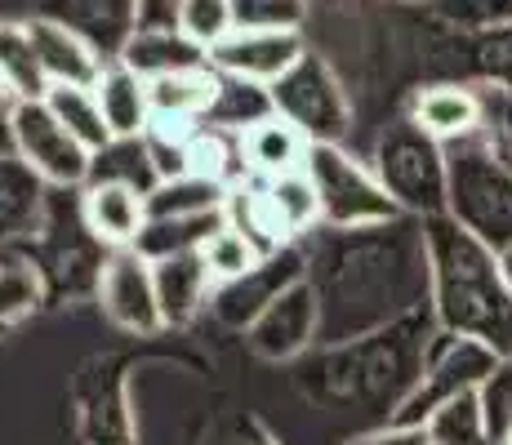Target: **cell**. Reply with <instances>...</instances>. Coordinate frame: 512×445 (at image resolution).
<instances>
[{
  "label": "cell",
  "instance_id": "obj_14",
  "mask_svg": "<svg viewBox=\"0 0 512 445\" xmlns=\"http://www.w3.org/2000/svg\"><path fill=\"white\" fill-rule=\"evenodd\" d=\"M321 343V308H317V290L303 276L299 285L281 294L259 321L245 330V348L263 361H299Z\"/></svg>",
  "mask_w": 512,
  "mask_h": 445
},
{
  "label": "cell",
  "instance_id": "obj_35",
  "mask_svg": "<svg viewBox=\"0 0 512 445\" xmlns=\"http://www.w3.org/2000/svg\"><path fill=\"white\" fill-rule=\"evenodd\" d=\"M232 23L245 32H299L308 0H228Z\"/></svg>",
  "mask_w": 512,
  "mask_h": 445
},
{
  "label": "cell",
  "instance_id": "obj_19",
  "mask_svg": "<svg viewBox=\"0 0 512 445\" xmlns=\"http://www.w3.org/2000/svg\"><path fill=\"white\" fill-rule=\"evenodd\" d=\"M81 214H85V227L107 250H134L139 232L147 227V196L125 183H85Z\"/></svg>",
  "mask_w": 512,
  "mask_h": 445
},
{
  "label": "cell",
  "instance_id": "obj_37",
  "mask_svg": "<svg viewBox=\"0 0 512 445\" xmlns=\"http://www.w3.org/2000/svg\"><path fill=\"white\" fill-rule=\"evenodd\" d=\"M472 67L486 85H499L512 94V27L472 36Z\"/></svg>",
  "mask_w": 512,
  "mask_h": 445
},
{
  "label": "cell",
  "instance_id": "obj_21",
  "mask_svg": "<svg viewBox=\"0 0 512 445\" xmlns=\"http://www.w3.org/2000/svg\"><path fill=\"white\" fill-rule=\"evenodd\" d=\"M156 276V303H161V321L165 330H183L196 321V312L210 308L214 281L205 272L201 254H174V259L152 263Z\"/></svg>",
  "mask_w": 512,
  "mask_h": 445
},
{
  "label": "cell",
  "instance_id": "obj_27",
  "mask_svg": "<svg viewBox=\"0 0 512 445\" xmlns=\"http://www.w3.org/2000/svg\"><path fill=\"white\" fill-rule=\"evenodd\" d=\"M187 174L214 178V183H223V187H236L241 178H250V170H245L241 134L201 121L196 125V134H192V143H187Z\"/></svg>",
  "mask_w": 512,
  "mask_h": 445
},
{
  "label": "cell",
  "instance_id": "obj_1",
  "mask_svg": "<svg viewBox=\"0 0 512 445\" xmlns=\"http://www.w3.org/2000/svg\"><path fill=\"white\" fill-rule=\"evenodd\" d=\"M308 285L317 290L321 343H348L432 308V259L423 219L379 227H321L308 250Z\"/></svg>",
  "mask_w": 512,
  "mask_h": 445
},
{
  "label": "cell",
  "instance_id": "obj_39",
  "mask_svg": "<svg viewBox=\"0 0 512 445\" xmlns=\"http://www.w3.org/2000/svg\"><path fill=\"white\" fill-rule=\"evenodd\" d=\"M481 410H486L495 445H504L512 437V356H499L495 374H490L486 388H481Z\"/></svg>",
  "mask_w": 512,
  "mask_h": 445
},
{
  "label": "cell",
  "instance_id": "obj_36",
  "mask_svg": "<svg viewBox=\"0 0 512 445\" xmlns=\"http://www.w3.org/2000/svg\"><path fill=\"white\" fill-rule=\"evenodd\" d=\"M232 5L228 0H183V14H179V32L187 41H196L201 49H214L223 36L232 32Z\"/></svg>",
  "mask_w": 512,
  "mask_h": 445
},
{
  "label": "cell",
  "instance_id": "obj_32",
  "mask_svg": "<svg viewBox=\"0 0 512 445\" xmlns=\"http://www.w3.org/2000/svg\"><path fill=\"white\" fill-rule=\"evenodd\" d=\"M223 76V72H219ZM277 112L272 107V89L268 85H254V81H236V76H223L219 85V98H214L210 116L205 125H219V130H232V134H245L250 125L268 121Z\"/></svg>",
  "mask_w": 512,
  "mask_h": 445
},
{
  "label": "cell",
  "instance_id": "obj_23",
  "mask_svg": "<svg viewBox=\"0 0 512 445\" xmlns=\"http://www.w3.org/2000/svg\"><path fill=\"white\" fill-rule=\"evenodd\" d=\"M116 63H125L130 72H139L143 81L170 72H192V67H210V49L187 41L183 32H130L121 41Z\"/></svg>",
  "mask_w": 512,
  "mask_h": 445
},
{
  "label": "cell",
  "instance_id": "obj_18",
  "mask_svg": "<svg viewBox=\"0 0 512 445\" xmlns=\"http://www.w3.org/2000/svg\"><path fill=\"white\" fill-rule=\"evenodd\" d=\"M410 121L446 147L464 143V138H477L481 125H486V98H481V89H472V85L441 81V85H428L415 94Z\"/></svg>",
  "mask_w": 512,
  "mask_h": 445
},
{
  "label": "cell",
  "instance_id": "obj_43",
  "mask_svg": "<svg viewBox=\"0 0 512 445\" xmlns=\"http://www.w3.org/2000/svg\"><path fill=\"white\" fill-rule=\"evenodd\" d=\"M499 263H504V276H508V285H512V250L499 254Z\"/></svg>",
  "mask_w": 512,
  "mask_h": 445
},
{
  "label": "cell",
  "instance_id": "obj_5",
  "mask_svg": "<svg viewBox=\"0 0 512 445\" xmlns=\"http://www.w3.org/2000/svg\"><path fill=\"white\" fill-rule=\"evenodd\" d=\"M63 196L67 192H58L54 201H49V219L41 227V236L27 241L23 250H14L41 272L45 303H67V299H81V294H98L103 267L112 259V250L85 227L81 196H76L72 205H67Z\"/></svg>",
  "mask_w": 512,
  "mask_h": 445
},
{
  "label": "cell",
  "instance_id": "obj_8",
  "mask_svg": "<svg viewBox=\"0 0 512 445\" xmlns=\"http://www.w3.org/2000/svg\"><path fill=\"white\" fill-rule=\"evenodd\" d=\"M495 365H499V352H490L486 343L464 339V334H450V330H437L415 392L406 397V405L397 410L392 423H401V428H423L441 405L486 388V379L495 374Z\"/></svg>",
  "mask_w": 512,
  "mask_h": 445
},
{
  "label": "cell",
  "instance_id": "obj_15",
  "mask_svg": "<svg viewBox=\"0 0 512 445\" xmlns=\"http://www.w3.org/2000/svg\"><path fill=\"white\" fill-rule=\"evenodd\" d=\"M76 419L85 445H130L134 423L125 405V374L112 361H94L76 379Z\"/></svg>",
  "mask_w": 512,
  "mask_h": 445
},
{
  "label": "cell",
  "instance_id": "obj_16",
  "mask_svg": "<svg viewBox=\"0 0 512 445\" xmlns=\"http://www.w3.org/2000/svg\"><path fill=\"white\" fill-rule=\"evenodd\" d=\"M303 58L299 32H245L232 27L219 45L210 49V67L236 81H254V85H272L290 72Z\"/></svg>",
  "mask_w": 512,
  "mask_h": 445
},
{
  "label": "cell",
  "instance_id": "obj_34",
  "mask_svg": "<svg viewBox=\"0 0 512 445\" xmlns=\"http://www.w3.org/2000/svg\"><path fill=\"white\" fill-rule=\"evenodd\" d=\"M196 254H201V263H205V272H210L214 285L236 281V276H245L250 267H259V259H263L259 245H254L250 236H245L241 227H232V223H223Z\"/></svg>",
  "mask_w": 512,
  "mask_h": 445
},
{
  "label": "cell",
  "instance_id": "obj_9",
  "mask_svg": "<svg viewBox=\"0 0 512 445\" xmlns=\"http://www.w3.org/2000/svg\"><path fill=\"white\" fill-rule=\"evenodd\" d=\"M308 178L321 201V227H379L401 219L397 201L383 192L379 174L352 161L343 147H312L308 152Z\"/></svg>",
  "mask_w": 512,
  "mask_h": 445
},
{
  "label": "cell",
  "instance_id": "obj_12",
  "mask_svg": "<svg viewBox=\"0 0 512 445\" xmlns=\"http://www.w3.org/2000/svg\"><path fill=\"white\" fill-rule=\"evenodd\" d=\"M303 276H308V250H303V245H285L277 254H263L259 267H250L245 276H236L228 285H214L210 316L223 330L245 334L290 285H299Z\"/></svg>",
  "mask_w": 512,
  "mask_h": 445
},
{
  "label": "cell",
  "instance_id": "obj_10",
  "mask_svg": "<svg viewBox=\"0 0 512 445\" xmlns=\"http://www.w3.org/2000/svg\"><path fill=\"white\" fill-rule=\"evenodd\" d=\"M268 89H272L277 116L299 125L312 147H339L343 134L352 130V103L321 54L303 49L299 63H294L281 81H272Z\"/></svg>",
  "mask_w": 512,
  "mask_h": 445
},
{
  "label": "cell",
  "instance_id": "obj_3",
  "mask_svg": "<svg viewBox=\"0 0 512 445\" xmlns=\"http://www.w3.org/2000/svg\"><path fill=\"white\" fill-rule=\"evenodd\" d=\"M432 259V316L441 330L512 356V285L490 245L464 232L450 214L423 219Z\"/></svg>",
  "mask_w": 512,
  "mask_h": 445
},
{
  "label": "cell",
  "instance_id": "obj_13",
  "mask_svg": "<svg viewBox=\"0 0 512 445\" xmlns=\"http://www.w3.org/2000/svg\"><path fill=\"white\" fill-rule=\"evenodd\" d=\"M94 299L107 321H112L116 330L134 334V339H152V334L165 330L161 303H156L152 263H147L139 250H112Z\"/></svg>",
  "mask_w": 512,
  "mask_h": 445
},
{
  "label": "cell",
  "instance_id": "obj_24",
  "mask_svg": "<svg viewBox=\"0 0 512 445\" xmlns=\"http://www.w3.org/2000/svg\"><path fill=\"white\" fill-rule=\"evenodd\" d=\"M94 94H98V103H103L112 138H139L147 125H152V94H147V81L139 72H130L125 63L103 67Z\"/></svg>",
  "mask_w": 512,
  "mask_h": 445
},
{
  "label": "cell",
  "instance_id": "obj_41",
  "mask_svg": "<svg viewBox=\"0 0 512 445\" xmlns=\"http://www.w3.org/2000/svg\"><path fill=\"white\" fill-rule=\"evenodd\" d=\"M348 445H428V432L423 428H401V423H383V428L357 432Z\"/></svg>",
  "mask_w": 512,
  "mask_h": 445
},
{
  "label": "cell",
  "instance_id": "obj_4",
  "mask_svg": "<svg viewBox=\"0 0 512 445\" xmlns=\"http://www.w3.org/2000/svg\"><path fill=\"white\" fill-rule=\"evenodd\" d=\"M450 201L446 214L495 254L512 250V165L486 138H464L446 147Z\"/></svg>",
  "mask_w": 512,
  "mask_h": 445
},
{
  "label": "cell",
  "instance_id": "obj_6",
  "mask_svg": "<svg viewBox=\"0 0 512 445\" xmlns=\"http://www.w3.org/2000/svg\"><path fill=\"white\" fill-rule=\"evenodd\" d=\"M370 170L379 174L383 192L397 201L401 214H410V219H437V214H446V201H450L446 143L423 134L410 116L379 134Z\"/></svg>",
  "mask_w": 512,
  "mask_h": 445
},
{
  "label": "cell",
  "instance_id": "obj_2",
  "mask_svg": "<svg viewBox=\"0 0 512 445\" xmlns=\"http://www.w3.org/2000/svg\"><path fill=\"white\" fill-rule=\"evenodd\" d=\"M437 330L441 325L432 308H423L374 334H361V339L312 348L308 356H299L294 383L312 405L352 414L361 432L383 428L397 419V410L415 392Z\"/></svg>",
  "mask_w": 512,
  "mask_h": 445
},
{
  "label": "cell",
  "instance_id": "obj_31",
  "mask_svg": "<svg viewBox=\"0 0 512 445\" xmlns=\"http://www.w3.org/2000/svg\"><path fill=\"white\" fill-rule=\"evenodd\" d=\"M0 76L14 89L18 98H45L49 94V76L36 58L32 32L27 23H0Z\"/></svg>",
  "mask_w": 512,
  "mask_h": 445
},
{
  "label": "cell",
  "instance_id": "obj_28",
  "mask_svg": "<svg viewBox=\"0 0 512 445\" xmlns=\"http://www.w3.org/2000/svg\"><path fill=\"white\" fill-rule=\"evenodd\" d=\"M223 223H228V210L196 214V219H147V227L139 232V241H134V250H139L147 263L174 259V254H196Z\"/></svg>",
  "mask_w": 512,
  "mask_h": 445
},
{
  "label": "cell",
  "instance_id": "obj_11",
  "mask_svg": "<svg viewBox=\"0 0 512 445\" xmlns=\"http://www.w3.org/2000/svg\"><path fill=\"white\" fill-rule=\"evenodd\" d=\"M14 156L27 161L36 174L58 192H76L90 183L94 152L81 143L54 112L45 98H23L14 112Z\"/></svg>",
  "mask_w": 512,
  "mask_h": 445
},
{
  "label": "cell",
  "instance_id": "obj_22",
  "mask_svg": "<svg viewBox=\"0 0 512 445\" xmlns=\"http://www.w3.org/2000/svg\"><path fill=\"white\" fill-rule=\"evenodd\" d=\"M241 143H245V170L259 178H281V174L308 170V152H312L308 134L277 112H272L268 121L250 125V130L241 134Z\"/></svg>",
  "mask_w": 512,
  "mask_h": 445
},
{
  "label": "cell",
  "instance_id": "obj_38",
  "mask_svg": "<svg viewBox=\"0 0 512 445\" xmlns=\"http://www.w3.org/2000/svg\"><path fill=\"white\" fill-rule=\"evenodd\" d=\"M437 14L464 32H499L512 27V0H437Z\"/></svg>",
  "mask_w": 512,
  "mask_h": 445
},
{
  "label": "cell",
  "instance_id": "obj_7",
  "mask_svg": "<svg viewBox=\"0 0 512 445\" xmlns=\"http://www.w3.org/2000/svg\"><path fill=\"white\" fill-rule=\"evenodd\" d=\"M228 223L241 227L263 254L299 245L321 227V201L308 170L281 178H241L228 196Z\"/></svg>",
  "mask_w": 512,
  "mask_h": 445
},
{
  "label": "cell",
  "instance_id": "obj_26",
  "mask_svg": "<svg viewBox=\"0 0 512 445\" xmlns=\"http://www.w3.org/2000/svg\"><path fill=\"white\" fill-rule=\"evenodd\" d=\"M232 187L214 183L201 174H174L147 192V219H196V214L228 210Z\"/></svg>",
  "mask_w": 512,
  "mask_h": 445
},
{
  "label": "cell",
  "instance_id": "obj_42",
  "mask_svg": "<svg viewBox=\"0 0 512 445\" xmlns=\"http://www.w3.org/2000/svg\"><path fill=\"white\" fill-rule=\"evenodd\" d=\"M18 103H23V98L5 85V76H0V156L14 152V112H18Z\"/></svg>",
  "mask_w": 512,
  "mask_h": 445
},
{
  "label": "cell",
  "instance_id": "obj_29",
  "mask_svg": "<svg viewBox=\"0 0 512 445\" xmlns=\"http://www.w3.org/2000/svg\"><path fill=\"white\" fill-rule=\"evenodd\" d=\"M90 183H125L134 192H152L161 178H156L152 152H147L143 134L139 138H112L107 147H98L90 161Z\"/></svg>",
  "mask_w": 512,
  "mask_h": 445
},
{
  "label": "cell",
  "instance_id": "obj_25",
  "mask_svg": "<svg viewBox=\"0 0 512 445\" xmlns=\"http://www.w3.org/2000/svg\"><path fill=\"white\" fill-rule=\"evenodd\" d=\"M223 76L214 67H192V72H170L147 81L152 94V116L156 121H205L219 98Z\"/></svg>",
  "mask_w": 512,
  "mask_h": 445
},
{
  "label": "cell",
  "instance_id": "obj_33",
  "mask_svg": "<svg viewBox=\"0 0 512 445\" xmlns=\"http://www.w3.org/2000/svg\"><path fill=\"white\" fill-rule=\"evenodd\" d=\"M45 303V281L23 254H0V330L27 321Z\"/></svg>",
  "mask_w": 512,
  "mask_h": 445
},
{
  "label": "cell",
  "instance_id": "obj_20",
  "mask_svg": "<svg viewBox=\"0 0 512 445\" xmlns=\"http://www.w3.org/2000/svg\"><path fill=\"white\" fill-rule=\"evenodd\" d=\"M36 58H41L49 85H98L103 76V58L94 54V45L81 32H72L58 18H27Z\"/></svg>",
  "mask_w": 512,
  "mask_h": 445
},
{
  "label": "cell",
  "instance_id": "obj_30",
  "mask_svg": "<svg viewBox=\"0 0 512 445\" xmlns=\"http://www.w3.org/2000/svg\"><path fill=\"white\" fill-rule=\"evenodd\" d=\"M45 103L90 152L112 143V130H107V116H103V103H98L94 85H49Z\"/></svg>",
  "mask_w": 512,
  "mask_h": 445
},
{
  "label": "cell",
  "instance_id": "obj_17",
  "mask_svg": "<svg viewBox=\"0 0 512 445\" xmlns=\"http://www.w3.org/2000/svg\"><path fill=\"white\" fill-rule=\"evenodd\" d=\"M49 201H54V187L32 165L18 161L14 152L0 156V254H14L41 236Z\"/></svg>",
  "mask_w": 512,
  "mask_h": 445
},
{
  "label": "cell",
  "instance_id": "obj_40",
  "mask_svg": "<svg viewBox=\"0 0 512 445\" xmlns=\"http://www.w3.org/2000/svg\"><path fill=\"white\" fill-rule=\"evenodd\" d=\"M183 0H134V32H179Z\"/></svg>",
  "mask_w": 512,
  "mask_h": 445
}]
</instances>
